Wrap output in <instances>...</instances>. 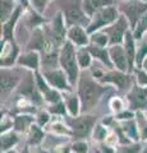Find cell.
I'll list each match as a JSON object with an SVG mask.
<instances>
[{"mask_svg": "<svg viewBox=\"0 0 147 153\" xmlns=\"http://www.w3.org/2000/svg\"><path fill=\"white\" fill-rule=\"evenodd\" d=\"M72 151L73 153H90L91 152V146L86 139L72 140Z\"/></svg>", "mask_w": 147, "mask_h": 153, "instance_id": "60d3db41", "label": "cell"}, {"mask_svg": "<svg viewBox=\"0 0 147 153\" xmlns=\"http://www.w3.org/2000/svg\"><path fill=\"white\" fill-rule=\"evenodd\" d=\"M42 75L45 76V79L47 80L51 87L63 92H72L74 91V87L70 84L67 74L64 73V70L61 68H55L50 70H41Z\"/></svg>", "mask_w": 147, "mask_h": 153, "instance_id": "8fae6325", "label": "cell"}, {"mask_svg": "<svg viewBox=\"0 0 147 153\" xmlns=\"http://www.w3.org/2000/svg\"><path fill=\"white\" fill-rule=\"evenodd\" d=\"M109 54H110V59L114 65V69L131 73V66H129V61H128V57L125 54L124 46L123 45L109 46Z\"/></svg>", "mask_w": 147, "mask_h": 153, "instance_id": "9a60e30c", "label": "cell"}, {"mask_svg": "<svg viewBox=\"0 0 147 153\" xmlns=\"http://www.w3.org/2000/svg\"><path fill=\"white\" fill-rule=\"evenodd\" d=\"M142 1H146V3H147V0H142Z\"/></svg>", "mask_w": 147, "mask_h": 153, "instance_id": "681fc988", "label": "cell"}, {"mask_svg": "<svg viewBox=\"0 0 147 153\" xmlns=\"http://www.w3.org/2000/svg\"><path fill=\"white\" fill-rule=\"evenodd\" d=\"M23 23H25V27L27 30L30 32H32V31H35L36 28L44 27L45 25H47L49 21L44 17V14L39 13L31 7L25 12V14H23Z\"/></svg>", "mask_w": 147, "mask_h": 153, "instance_id": "ac0fdd59", "label": "cell"}, {"mask_svg": "<svg viewBox=\"0 0 147 153\" xmlns=\"http://www.w3.org/2000/svg\"><path fill=\"white\" fill-rule=\"evenodd\" d=\"M109 133H110V128L106 126L105 124H102L101 121H98L93 129L91 139L93 143H105Z\"/></svg>", "mask_w": 147, "mask_h": 153, "instance_id": "4dcf8cb0", "label": "cell"}, {"mask_svg": "<svg viewBox=\"0 0 147 153\" xmlns=\"http://www.w3.org/2000/svg\"><path fill=\"white\" fill-rule=\"evenodd\" d=\"M46 130L44 128L39 126L35 123L34 125L30 128V130L26 133V144H28L31 148H37L44 144V140L46 138Z\"/></svg>", "mask_w": 147, "mask_h": 153, "instance_id": "ffe728a7", "label": "cell"}, {"mask_svg": "<svg viewBox=\"0 0 147 153\" xmlns=\"http://www.w3.org/2000/svg\"><path fill=\"white\" fill-rule=\"evenodd\" d=\"M35 117H36V124H37L39 126L44 128V129H45L47 125H49V124L51 123V120L54 119V116L49 112V110H47L46 107L39 108V111L36 112Z\"/></svg>", "mask_w": 147, "mask_h": 153, "instance_id": "d590c367", "label": "cell"}, {"mask_svg": "<svg viewBox=\"0 0 147 153\" xmlns=\"http://www.w3.org/2000/svg\"><path fill=\"white\" fill-rule=\"evenodd\" d=\"M128 108L134 112H147V88L142 87L137 82L129 88V91L124 94Z\"/></svg>", "mask_w": 147, "mask_h": 153, "instance_id": "30bf717a", "label": "cell"}, {"mask_svg": "<svg viewBox=\"0 0 147 153\" xmlns=\"http://www.w3.org/2000/svg\"><path fill=\"white\" fill-rule=\"evenodd\" d=\"M123 46H124L125 54L128 57V61H129V66H131V73H133V70L136 68V54H137V41L134 40L133 32L132 30H129L127 32V35L124 37V42H123Z\"/></svg>", "mask_w": 147, "mask_h": 153, "instance_id": "603a6c76", "label": "cell"}, {"mask_svg": "<svg viewBox=\"0 0 147 153\" xmlns=\"http://www.w3.org/2000/svg\"><path fill=\"white\" fill-rule=\"evenodd\" d=\"M129 30H131V26H129L128 19L123 16V14H120V17L116 19L115 23H113L111 26L104 28L102 31L109 36L110 46H111V45H123L124 37Z\"/></svg>", "mask_w": 147, "mask_h": 153, "instance_id": "7c38bea8", "label": "cell"}, {"mask_svg": "<svg viewBox=\"0 0 147 153\" xmlns=\"http://www.w3.org/2000/svg\"><path fill=\"white\" fill-rule=\"evenodd\" d=\"M14 1H17V0H14Z\"/></svg>", "mask_w": 147, "mask_h": 153, "instance_id": "816d5d0a", "label": "cell"}, {"mask_svg": "<svg viewBox=\"0 0 147 153\" xmlns=\"http://www.w3.org/2000/svg\"><path fill=\"white\" fill-rule=\"evenodd\" d=\"M146 114H147V112H146Z\"/></svg>", "mask_w": 147, "mask_h": 153, "instance_id": "f5cc1de1", "label": "cell"}, {"mask_svg": "<svg viewBox=\"0 0 147 153\" xmlns=\"http://www.w3.org/2000/svg\"><path fill=\"white\" fill-rule=\"evenodd\" d=\"M77 61H78V65L82 71L90 70L92 68L93 57L87 47H79V49H77Z\"/></svg>", "mask_w": 147, "mask_h": 153, "instance_id": "f1b7e54d", "label": "cell"}, {"mask_svg": "<svg viewBox=\"0 0 147 153\" xmlns=\"http://www.w3.org/2000/svg\"><path fill=\"white\" fill-rule=\"evenodd\" d=\"M5 153H19V152H18V151L16 149V148H13V149H10V151H8V152H5Z\"/></svg>", "mask_w": 147, "mask_h": 153, "instance_id": "bcb514c9", "label": "cell"}, {"mask_svg": "<svg viewBox=\"0 0 147 153\" xmlns=\"http://www.w3.org/2000/svg\"><path fill=\"white\" fill-rule=\"evenodd\" d=\"M50 1H54V0H30L31 7L41 14L45 13L46 8H47V5H49Z\"/></svg>", "mask_w": 147, "mask_h": 153, "instance_id": "7bdbcfd3", "label": "cell"}, {"mask_svg": "<svg viewBox=\"0 0 147 153\" xmlns=\"http://www.w3.org/2000/svg\"><path fill=\"white\" fill-rule=\"evenodd\" d=\"M59 51L60 50H53L49 52L41 54V70H50L59 66Z\"/></svg>", "mask_w": 147, "mask_h": 153, "instance_id": "83f0119b", "label": "cell"}, {"mask_svg": "<svg viewBox=\"0 0 147 153\" xmlns=\"http://www.w3.org/2000/svg\"><path fill=\"white\" fill-rule=\"evenodd\" d=\"M118 9L129 22L131 30L136 27L137 22L147 13V3L142 0H122L118 1Z\"/></svg>", "mask_w": 147, "mask_h": 153, "instance_id": "ba28073f", "label": "cell"}, {"mask_svg": "<svg viewBox=\"0 0 147 153\" xmlns=\"http://www.w3.org/2000/svg\"><path fill=\"white\" fill-rule=\"evenodd\" d=\"M63 101L65 103V107H67L68 116L75 117L82 114V103H81V100L75 91L63 92Z\"/></svg>", "mask_w": 147, "mask_h": 153, "instance_id": "d6986e66", "label": "cell"}, {"mask_svg": "<svg viewBox=\"0 0 147 153\" xmlns=\"http://www.w3.org/2000/svg\"><path fill=\"white\" fill-rule=\"evenodd\" d=\"M17 1L14 0H0V22L5 23L9 18L12 17L17 8Z\"/></svg>", "mask_w": 147, "mask_h": 153, "instance_id": "f546056e", "label": "cell"}, {"mask_svg": "<svg viewBox=\"0 0 147 153\" xmlns=\"http://www.w3.org/2000/svg\"><path fill=\"white\" fill-rule=\"evenodd\" d=\"M120 17V12L118 9V5H109L102 8L101 10L95 13L90 19V23L87 26V31L91 35L93 32L102 31L104 28L111 26L116 22V19Z\"/></svg>", "mask_w": 147, "mask_h": 153, "instance_id": "52a82bcc", "label": "cell"}, {"mask_svg": "<svg viewBox=\"0 0 147 153\" xmlns=\"http://www.w3.org/2000/svg\"><path fill=\"white\" fill-rule=\"evenodd\" d=\"M120 125H122L123 131H124L127 138L131 142H133V143L141 142L140 129H138V124H137L136 117L131 119V120H127V121H120Z\"/></svg>", "mask_w": 147, "mask_h": 153, "instance_id": "4316f807", "label": "cell"}, {"mask_svg": "<svg viewBox=\"0 0 147 153\" xmlns=\"http://www.w3.org/2000/svg\"><path fill=\"white\" fill-rule=\"evenodd\" d=\"M87 49L90 50V52H91L93 60L98 61L104 68L114 69V65H113L111 59H110V54H109V47H101V46H96V45L90 44L87 46Z\"/></svg>", "mask_w": 147, "mask_h": 153, "instance_id": "44dd1931", "label": "cell"}, {"mask_svg": "<svg viewBox=\"0 0 147 153\" xmlns=\"http://www.w3.org/2000/svg\"><path fill=\"white\" fill-rule=\"evenodd\" d=\"M45 28L47 33L50 35L51 40L54 41L55 46L60 49L64 45V42L67 41V33H68V26L65 23L63 13L60 10L56 12L54 14V17L49 21V23L45 25Z\"/></svg>", "mask_w": 147, "mask_h": 153, "instance_id": "9c48e42d", "label": "cell"}, {"mask_svg": "<svg viewBox=\"0 0 147 153\" xmlns=\"http://www.w3.org/2000/svg\"><path fill=\"white\" fill-rule=\"evenodd\" d=\"M136 120L138 124L141 142L147 143V114L146 112H136Z\"/></svg>", "mask_w": 147, "mask_h": 153, "instance_id": "74e56055", "label": "cell"}, {"mask_svg": "<svg viewBox=\"0 0 147 153\" xmlns=\"http://www.w3.org/2000/svg\"><path fill=\"white\" fill-rule=\"evenodd\" d=\"M116 4H118V0H83L82 1L83 10L90 19H91V17L95 13L101 10L102 8L109 5H116Z\"/></svg>", "mask_w": 147, "mask_h": 153, "instance_id": "d4e9b609", "label": "cell"}, {"mask_svg": "<svg viewBox=\"0 0 147 153\" xmlns=\"http://www.w3.org/2000/svg\"><path fill=\"white\" fill-rule=\"evenodd\" d=\"M75 92L82 103V114H91L98 102L109 93H116V89L109 84H102L93 78L90 70H83L75 84Z\"/></svg>", "mask_w": 147, "mask_h": 153, "instance_id": "6da1fadb", "label": "cell"}, {"mask_svg": "<svg viewBox=\"0 0 147 153\" xmlns=\"http://www.w3.org/2000/svg\"><path fill=\"white\" fill-rule=\"evenodd\" d=\"M82 1L83 0H56L68 28L72 26H83L87 28L90 18L83 10Z\"/></svg>", "mask_w": 147, "mask_h": 153, "instance_id": "5b68a950", "label": "cell"}, {"mask_svg": "<svg viewBox=\"0 0 147 153\" xmlns=\"http://www.w3.org/2000/svg\"><path fill=\"white\" fill-rule=\"evenodd\" d=\"M21 142V134L17 133L16 130H10L1 134L0 138V148H1V153H5L8 151L16 148Z\"/></svg>", "mask_w": 147, "mask_h": 153, "instance_id": "484cf974", "label": "cell"}, {"mask_svg": "<svg viewBox=\"0 0 147 153\" xmlns=\"http://www.w3.org/2000/svg\"><path fill=\"white\" fill-rule=\"evenodd\" d=\"M27 70L19 68V66H13V68H1L0 70V87H1V103H5L7 100L10 97V94L16 92L18 85L22 82L23 76L26 75Z\"/></svg>", "mask_w": 147, "mask_h": 153, "instance_id": "8992f818", "label": "cell"}, {"mask_svg": "<svg viewBox=\"0 0 147 153\" xmlns=\"http://www.w3.org/2000/svg\"><path fill=\"white\" fill-rule=\"evenodd\" d=\"M14 115V129L21 135H26L30 128L36 123V117L32 114H13Z\"/></svg>", "mask_w": 147, "mask_h": 153, "instance_id": "7402d4cb", "label": "cell"}, {"mask_svg": "<svg viewBox=\"0 0 147 153\" xmlns=\"http://www.w3.org/2000/svg\"><path fill=\"white\" fill-rule=\"evenodd\" d=\"M132 32H133L134 40L137 42L146 38V36H147V13L137 22V25L133 30H132Z\"/></svg>", "mask_w": 147, "mask_h": 153, "instance_id": "836d02e7", "label": "cell"}, {"mask_svg": "<svg viewBox=\"0 0 147 153\" xmlns=\"http://www.w3.org/2000/svg\"><path fill=\"white\" fill-rule=\"evenodd\" d=\"M142 69H143V70H146V71H147V59L145 60V63H143V65H142Z\"/></svg>", "mask_w": 147, "mask_h": 153, "instance_id": "f6af8a7d", "label": "cell"}, {"mask_svg": "<svg viewBox=\"0 0 147 153\" xmlns=\"http://www.w3.org/2000/svg\"><path fill=\"white\" fill-rule=\"evenodd\" d=\"M90 153H96V152H95V151H91V152H90Z\"/></svg>", "mask_w": 147, "mask_h": 153, "instance_id": "c3c4849f", "label": "cell"}, {"mask_svg": "<svg viewBox=\"0 0 147 153\" xmlns=\"http://www.w3.org/2000/svg\"><path fill=\"white\" fill-rule=\"evenodd\" d=\"M45 130L49 134H54V135H59V137H68L72 139L70 128L68 126V124L65 123L64 119L61 117H54L51 123L45 128Z\"/></svg>", "mask_w": 147, "mask_h": 153, "instance_id": "cb8c5ba5", "label": "cell"}, {"mask_svg": "<svg viewBox=\"0 0 147 153\" xmlns=\"http://www.w3.org/2000/svg\"><path fill=\"white\" fill-rule=\"evenodd\" d=\"M17 66L31 71L41 70V54L39 51H34V50L22 51L19 57H18Z\"/></svg>", "mask_w": 147, "mask_h": 153, "instance_id": "2e32d148", "label": "cell"}, {"mask_svg": "<svg viewBox=\"0 0 147 153\" xmlns=\"http://www.w3.org/2000/svg\"><path fill=\"white\" fill-rule=\"evenodd\" d=\"M114 117H115V120H118V121H127V120H131V119H134L136 112L132 111L131 108H125L124 111H122L119 114H115Z\"/></svg>", "mask_w": 147, "mask_h": 153, "instance_id": "ee69618b", "label": "cell"}, {"mask_svg": "<svg viewBox=\"0 0 147 153\" xmlns=\"http://www.w3.org/2000/svg\"><path fill=\"white\" fill-rule=\"evenodd\" d=\"M59 66L67 74L70 84L75 87L79 75L82 73L77 61V47L69 41H65L59 51Z\"/></svg>", "mask_w": 147, "mask_h": 153, "instance_id": "277c9868", "label": "cell"}, {"mask_svg": "<svg viewBox=\"0 0 147 153\" xmlns=\"http://www.w3.org/2000/svg\"><path fill=\"white\" fill-rule=\"evenodd\" d=\"M141 153H147V143L145 144V147H143V149L141 151Z\"/></svg>", "mask_w": 147, "mask_h": 153, "instance_id": "7dc6e473", "label": "cell"}, {"mask_svg": "<svg viewBox=\"0 0 147 153\" xmlns=\"http://www.w3.org/2000/svg\"><path fill=\"white\" fill-rule=\"evenodd\" d=\"M65 123L68 124L72 131V140H79V139H88L92 137L93 129L98 120L97 114H81L78 116H65Z\"/></svg>", "mask_w": 147, "mask_h": 153, "instance_id": "3957f363", "label": "cell"}, {"mask_svg": "<svg viewBox=\"0 0 147 153\" xmlns=\"http://www.w3.org/2000/svg\"><path fill=\"white\" fill-rule=\"evenodd\" d=\"M109 107H110V111L113 115L119 114L122 111H124L125 108H128V105L124 97L118 94H113L111 98L109 100Z\"/></svg>", "mask_w": 147, "mask_h": 153, "instance_id": "d6a6232c", "label": "cell"}, {"mask_svg": "<svg viewBox=\"0 0 147 153\" xmlns=\"http://www.w3.org/2000/svg\"><path fill=\"white\" fill-rule=\"evenodd\" d=\"M45 107L49 110V112L53 115L54 117H61V119H64L65 116H68L67 107H65V103H64L63 100L59 101V102H56V103H53V105H46Z\"/></svg>", "mask_w": 147, "mask_h": 153, "instance_id": "f35d334b", "label": "cell"}, {"mask_svg": "<svg viewBox=\"0 0 147 153\" xmlns=\"http://www.w3.org/2000/svg\"><path fill=\"white\" fill-rule=\"evenodd\" d=\"M118 1H122V0H118Z\"/></svg>", "mask_w": 147, "mask_h": 153, "instance_id": "f907efd6", "label": "cell"}, {"mask_svg": "<svg viewBox=\"0 0 147 153\" xmlns=\"http://www.w3.org/2000/svg\"><path fill=\"white\" fill-rule=\"evenodd\" d=\"M146 59H147V37L137 42L136 68H142V65H143Z\"/></svg>", "mask_w": 147, "mask_h": 153, "instance_id": "e575fe53", "label": "cell"}, {"mask_svg": "<svg viewBox=\"0 0 147 153\" xmlns=\"http://www.w3.org/2000/svg\"><path fill=\"white\" fill-rule=\"evenodd\" d=\"M132 74L134 75V79H136L137 83L140 85H142V87L147 88V71L146 70H143L142 68H134Z\"/></svg>", "mask_w": 147, "mask_h": 153, "instance_id": "b9f144b4", "label": "cell"}, {"mask_svg": "<svg viewBox=\"0 0 147 153\" xmlns=\"http://www.w3.org/2000/svg\"><path fill=\"white\" fill-rule=\"evenodd\" d=\"M67 41L73 44L77 49L79 47H87L91 41H90V33L86 27L83 26H72L68 28Z\"/></svg>", "mask_w": 147, "mask_h": 153, "instance_id": "e0dca14e", "label": "cell"}, {"mask_svg": "<svg viewBox=\"0 0 147 153\" xmlns=\"http://www.w3.org/2000/svg\"><path fill=\"white\" fill-rule=\"evenodd\" d=\"M143 147H145L143 142L129 143V144H119L115 148V153H141Z\"/></svg>", "mask_w": 147, "mask_h": 153, "instance_id": "ab89813d", "label": "cell"}, {"mask_svg": "<svg viewBox=\"0 0 147 153\" xmlns=\"http://www.w3.org/2000/svg\"><path fill=\"white\" fill-rule=\"evenodd\" d=\"M25 12H26L25 7L18 3L16 10H14V13L12 14V17L9 18L5 23L1 25V42L16 40V28L18 26V23H19V21L22 19Z\"/></svg>", "mask_w": 147, "mask_h": 153, "instance_id": "5bb4252c", "label": "cell"}, {"mask_svg": "<svg viewBox=\"0 0 147 153\" xmlns=\"http://www.w3.org/2000/svg\"><path fill=\"white\" fill-rule=\"evenodd\" d=\"M93 78L102 84H109L116 89V92L127 93L129 88L134 84L136 79L132 73L120 71L118 69H106V68H91L90 69Z\"/></svg>", "mask_w": 147, "mask_h": 153, "instance_id": "7a4b0ae2", "label": "cell"}, {"mask_svg": "<svg viewBox=\"0 0 147 153\" xmlns=\"http://www.w3.org/2000/svg\"><path fill=\"white\" fill-rule=\"evenodd\" d=\"M21 52L22 49L17 40L1 42V52H0V65H1V68L17 66V61Z\"/></svg>", "mask_w": 147, "mask_h": 153, "instance_id": "4fadbf2b", "label": "cell"}, {"mask_svg": "<svg viewBox=\"0 0 147 153\" xmlns=\"http://www.w3.org/2000/svg\"><path fill=\"white\" fill-rule=\"evenodd\" d=\"M14 129V115L8 108L1 110V120H0V133H7Z\"/></svg>", "mask_w": 147, "mask_h": 153, "instance_id": "1f68e13d", "label": "cell"}, {"mask_svg": "<svg viewBox=\"0 0 147 153\" xmlns=\"http://www.w3.org/2000/svg\"><path fill=\"white\" fill-rule=\"evenodd\" d=\"M90 41H91L92 45H96V46H101V47L110 46L109 36L104 31H97V32L91 33V35H90Z\"/></svg>", "mask_w": 147, "mask_h": 153, "instance_id": "8d00e7d4", "label": "cell"}]
</instances>
